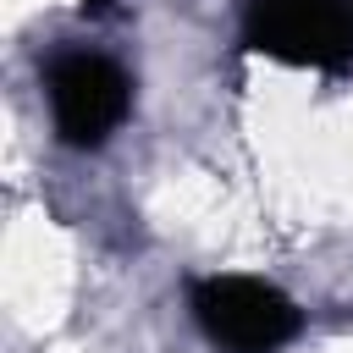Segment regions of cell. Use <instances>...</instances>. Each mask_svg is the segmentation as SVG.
I'll use <instances>...</instances> for the list:
<instances>
[{
    "mask_svg": "<svg viewBox=\"0 0 353 353\" xmlns=\"http://www.w3.org/2000/svg\"><path fill=\"white\" fill-rule=\"evenodd\" d=\"M193 320L221 353H276L298 336V309L287 292L254 276H210L193 287Z\"/></svg>",
    "mask_w": 353,
    "mask_h": 353,
    "instance_id": "3",
    "label": "cell"
},
{
    "mask_svg": "<svg viewBox=\"0 0 353 353\" xmlns=\"http://www.w3.org/2000/svg\"><path fill=\"white\" fill-rule=\"evenodd\" d=\"M44 94H50V116L61 143L72 149H99L132 105V83L116 61L94 55V50H66L44 66Z\"/></svg>",
    "mask_w": 353,
    "mask_h": 353,
    "instance_id": "2",
    "label": "cell"
},
{
    "mask_svg": "<svg viewBox=\"0 0 353 353\" xmlns=\"http://www.w3.org/2000/svg\"><path fill=\"white\" fill-rule=\"evenodd\" d=\"M243 44L287 66L336 72L353 61V0H248Z\"/></svg>",
    "mask_w": 353,
    "mask_h": 353,
    "instance_id": "1",
    "label": "cell"
}]
</instances>
